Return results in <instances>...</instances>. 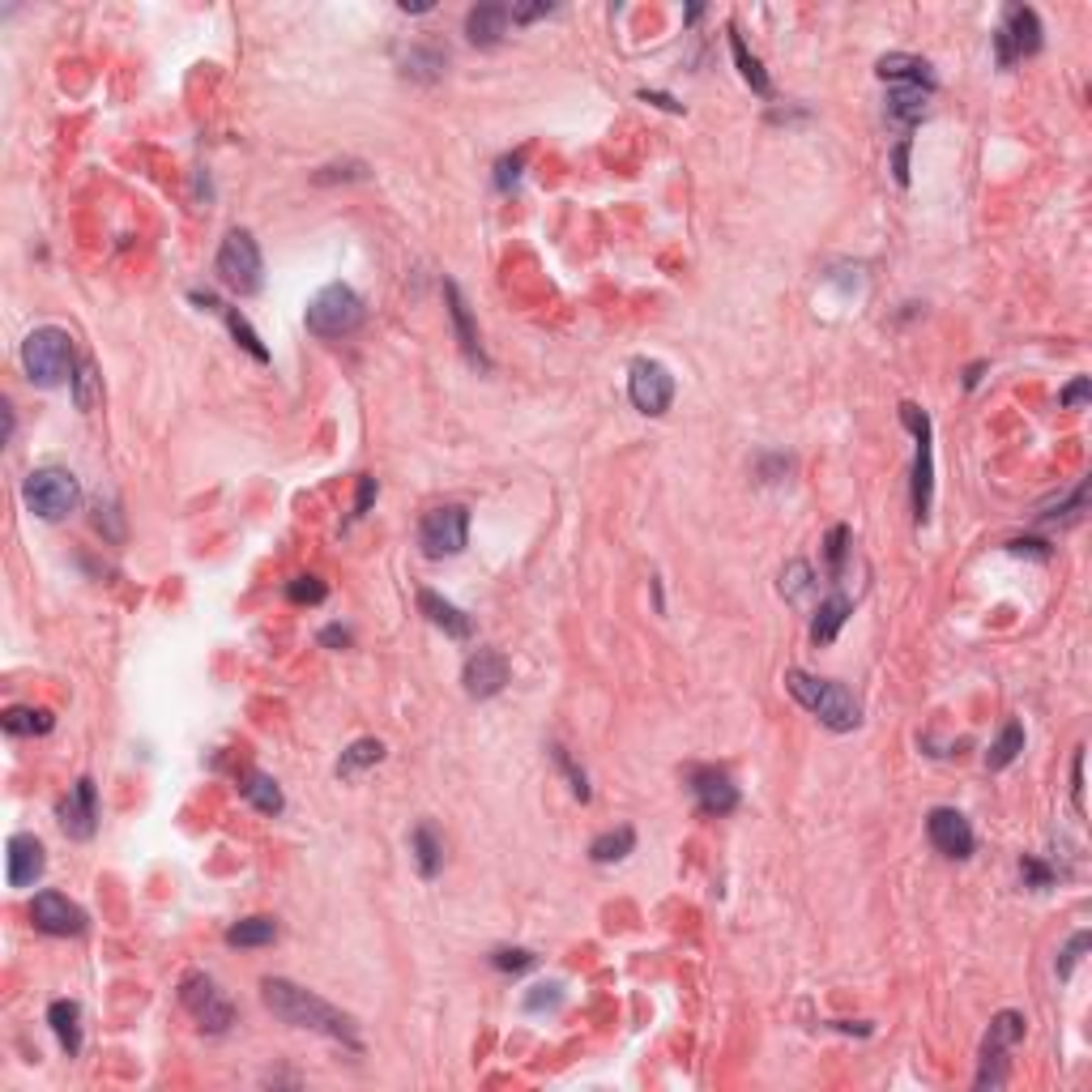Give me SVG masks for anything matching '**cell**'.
Instances as JSON below:
<instances>
[{
	"label": "cell",
	"instance_id": "obj_1",
	"mask_svg": "<svg viewBox=\"0 0 1092 1092\" xmlns=\"http://www.w3.org/2000/svg\"><path fill=\"white\" fill-rule=\"evenodd\" d=\"M260 998H265V1007H269L282 1024L325 1033L329 1041H342V1046H346V1050H355V1054L364 1050L355 1020H351L346 1011H338L334 1003H325L321 994H312V990L295 985L290 977H265V981H260Z\"/></svg>",
	"mask_w": 1092,
	"mask_h": 1092
},
{
	"label": "cell",
	"instance_id": "obj_2",
	"mask_svg": "<svg viewBox=\"0 0 1092 1092\" xmlns=\"http://www.w3.org/2000/svg\"><path fill=\"white\" fill-rule=\"evenodd\" d=\"M785 692H790L811 718H820L824 726L837 729V734H846V729H853L862 722V709H857V700H853V692L846 683L816 679V675L790 666V670H785Z\"/></svg>",
	"mask_w": 1092,
	"mask_h": 1092
},
{
	"label": "cell",
	"instance_id": "obj_3",
	"mask_svg": "<svg viewBox=\"0 0 1092 1092\" xmlns=\"http://www.w3.org/2000/svg\"><path fill=\"white\" fill-rule=\"evenodd\" d=\"M22 367H26L30 384H39V388H56L65 380L73 384V338L56 325H43V329L26 334Z\"/></svg>",
	"mask_w": 1092,
	"mask_h": 1092
},
{
	"label": "cell",
	"instance_id": "obj_4",
	"mask_svg": "<svg viewBox=\"0 0 1092 1092\" xmlns=\"http://www.w3.org/2000/svg\"><path fill=\"white\" fill-rule=\"evenodd\" d=\"M367 308L364 299L346 286V282H329V286H321L316 295H312V303H308V329L316 334V338H325V342H334V338H351L359 325H364Z\"/></svg>",
	"mask_w": 1092,
	"mask_h": 1092
},
{
	"label": "cell",
	"instance_id": "obj_5",
	"mask_svg": "<svg viewBox=\"0 0 1092 1092\" xmlns=\"http://www.w3.org/2000/svg\"><path fill=\"white\" fill-rule=\"evenodd\" d=\"M22 499H26V508H30L39 521H65L69 512H77L82 486H77V479H73L69 470H60V466H39V470L26 474Z\"/></svg>",
	"mask_w": 1092,
	"mask_h": 1092
},
{
	"label": "cell",
	"instance_id": "obj_6",
	"mask_svg": "<svg viewBox=\"0 0 1092 1092\" xmlns=\"http://www.w3.org/2000/svg\"><path fill=\"white\" fill-rule=\"evenodd\" d=\"M214 269H218V282L227 286V290H236L240 299L247 295H256L260 290V282H265V260H260V247L252 240V231H227V240L218 247V260H214Z\"/></svg>",
	"mask_w": 1092,
	"mask_h": 1092
},
{
	"label": "cell",
	"instance_id": "obj_7",
	"mask_svg": "<svg viewBox=\"0 0 1092 1092\" xmlns=\"http://www.w3.org/2000/svg\"><path fill=\"white\" fill-rule=\"evenodd\" d=\"M900 423L918 440V453H913V516H918V525H926L931 521V499H935V440H931L935 431H931L926 410L913 406V401L900 406Z\"/></svg>",
	"mask_w": 1092,
	"mask_h": 1092
},
{
	"label": "cell",
	"instance_id": "obj_8",
	"mask_svg": "<svg viewBox=\"0 0 1092 1092\" xmlns=\"http://www.w3.org/2000/svg\"><path fill=\"white\" fill-rule=\"evenodd\" d=\"M470 542V508L466 504H440L419 521V547L427 559H453Z\"/></svg>",
	"mask_w": 1092,
	"mask_h": 1092
},
{
	"label": "cell",
	"instance_id": "obj_9",
	"mask_svg": "<svg viewBox=\"0 0 1092 1092\" xmlns=\"http://www.w3.org/2000/svg\"><path fill=\"white\" fill-rule=\"evenodd\" d=\"M1024 1016L1020 1011H998L990 1020V1033L981 1041V1072H977V1089H1003L1007 1084V1054L1024 1041Z\"/></svg>",
	"mask_w": 1092,
	"mask_h": 1092
},
{
	"label": "cell",
	"instance_id": "obj_10",
	"mask_svg": "<svg viewBox=\"0 0 1092 1092\" xmlns=\"http://www.w3.org/2000/svg\"><path fill=\"white\" fill-rule=\"evenodd\" d=\"M180 1003L188 1007V1016L205 1029V1033H227L236 1024V1003L218 990V981L210 973H188L180 981Z\"/></svg>",
	"mask_w": 1092,
	"mask_h": 1092
},
{
	"label": "cell",
	"instance_id": "obj_11",
	"mask_svg": "<svg viewBox=\"0 0 1092 1092\" xmlns=\"http://www.w3.org/2000/svg\"><path fill=\"white\" fill-rule=\"evenodd\" d=\"M994 52H998V65L1011 69L1016 60L1024 56H1037L1041 52V17L1037 9L1029 4H1007L1003 9V22L994 30Z\"/></svg>",
	"mask_w": 1092,
	"mask_h": 1092
},
{
	"label": "cell",
	"instance_id": "obj_12",
	"mask_svg": "<svg viewBox=\"0 0 1092 1092\" xmlns=\"http://www.w3.org/2000/svg\"><path fill=\"white\" fill-rule=\"evenodd\" d=\"M627 397L649 419L666 414L670 401H675V375H670V367L657 364V359H632V367H627Z\"/></svg>",
	"mask_w": 1092,
	"mask_h": 1092
},
{
	"label": "cell",
	"instance_id": "obj_13",
	"mask_svg": "<svg viewBox=\"0 0 1092 1092\" xmlns=\"http://www.w3.org/2000/svg\"><path fill=\"white\" fill-rule=\"evenodd\" d=\"M687 777V790L696 794V807L700 816H729L738 807V785L729 781L726 768H713V764H687L683 768Z\"/></svg>",
	"mask_w": 1092,
	"mask_h": 1092
},
{
	"label": "cell",
	"instance_id": "obj_14",
	"mask_svg": "<svg viewBox=\"0 0 1092 1092\" xmlns=\"http://www.w3.org/2000/svg\"><path fill=\"white\" fill-rule=\"evenodd\" d=\"M56 820H60V828L73 837V841H90L95 837V828H99V790H95V781L90 777H77L73 781V790L60 798V807H56Z\"/></svg>",
	"mask_w": 1092,
	"mask_h": 1092
},
{
	"label": "cell",
	"instance_id": "obj_15",
	"mask_svg": "<svg viewBox=\"0 0 1092 1092\" xmlns=\"http://www.w3.org/2000/svg\"><path fill=\"white\" fill-rule=\"evenodd\" d=\"M30 922H34V931H43V935L69 939V935H82V931H86V909L73 905L65 892H39V896L30 900Z\"/></svg>",
	"mask_w": 1092,
	"mask_h": 1092
},
{
	"label": "cell",
	"instance_id": "obj_16",
	"mask_svg": "<svg viewBox=\"0 0 1092 1092\" xmlns=\"http://www.w3.org/2000/svg\"><path fill=\"white\" fill-rule=\"evenodd\" d=\"M926 837H931L935 850L944 853V857H952V862L973 857V846H977L969 820H965L956 807H935V811L926 816Z\"/></svg>",
	"mask_w": 1092,
	"mask_h": 1092
},
{
	"label": "cell",
	"instance_id": "obj_17",
	"mask_svg": "<svg viewBox=\"0 0 1092 1092\" xmlns=\"http://www.w3.org/2000/svg\"><path fill=\"white\" fill-rule=\"evenodd\" d=\"M462 683H466V696L470 700H491L504 692L508 683V657L495 653V649H474L462 666Z\"/></svg>",
	"mask_w": 1092,
	"mask_h": 1092
},
{
	"label": "cell",
	"instance_id": "obj_18",
	"mask_svg": "<svg viewBox=\"0 0 1092 1092\" xmlns=\"http://www.w3.org/2000/svg\"><path fill=\"white\" fill-rule=\"evenodd\" d=\"M444 303H449V321H453V334H457V342H462V355L486 371L491 364H486L479 329H474V316H470V303H466V295H462L457 282H444Z\"/></svg>",
	"mask_w": 1092,
	"mask_h": 1092
},
{
	"label": "cell",
	"instance_id": "obj_19",
	"mask_svg": "<svg viewBox=\"0 0 1092 1092\" xmlns=\"http://www.w3.org/2000/svg\"><path fill=\"white\" fill-rule=\"evenodd\" d=\"M43 866H47V857H43V841L39 837H30V833H13L9 837V888H30V883H39V875H43Z\"/></svg>",
	"mask_w": 1092,
	"mask_h": 1092
},
{
	"label": "cell",
	"instance_id": "obj_20",
	"mask_svg": "<svg viewBox=\"0 0 1092 1092\" xmlns=\"http://www.w3.org/2000/svg\"><path fill=\"white\" fill-rule=\"evenodd\" d=\"M875 73L883 77V82H896V86H922V90H931L935 95V73H931V60H922V56H909V52H888V56H879L875 60Z\"/></svg>",
	"mask_w": 1092,
	"mask_h": 1092
},
{
	"label": "cell",
	"instance_id": "obj_21",
	"mask_svg": "<svg viewBox=\"0 0 1092 1092\" xmlns=\"http://www.w3.org/2000/svg\"><path fill=\"white\" fill-rule=\"evenodd\" d=\"M508 22H512L508 4H474L466 13V34H470L474 47H499L504 34H508Z\"/></svg>",
	"mask_w": 1092,
	"mask_h": 1092
},
{
	"label": "cell",
	"instance_id": "obj_22",
	"mask_svg": "<svg viewBox=\"0 0 1092 1092\" xmlns=\"http://www.w3.org/2000/svg\"><path fill=\"white\" fill-rule=\"evenodd\" d=\"M419 610L427 614V623H436L444 636H453V640H470V632H474V623H470V614L462 607H453L449 598H440L436 590H419Z\"/></svg>",
	"mask_w": 1092,
	"mask_h": 1092
},
{
	"label": "cell",
	"instance_id": "obj_23",
	"mask_svg": "<svg viewBox=\"0 0 1092 1092\" xmlns=\"http://www.w3.org/2000/svg\"><path fill=\"white\" fill-rule=\"evenodd\" d=\"M926 99H931V90H922V86H892L888 103H883V116H888V124L913 132L926 120Z\"/></svg>",
	"mask_w": 1092,
	"mask_h": 1092
},
{
	"label": "cell",
	"instance_id": "obj_24",
	"mask_svg": "<svg viewBox=\"0 0 1092 1092\" xmlns=\"http://www.w3.org/2000/svg\"><path fill=\"white\" fill-rule=\"evenodd\" d=\"M853 614V602L841 594V590H833L824 602H820V610H816V623H811V644L816 649H824V644H833L837 640V632L846 627V619Z\"/></svg>",
	"mask_w": 1092,
	"mask_h": 1092
},
{
	"label": "cell",
	"instance_id": "obj_25",
	"mask_svg": "<svg viewBox=\"0 0 1092 1092\" xmlns=\"http://www.w3.org/2000/svg\"><path fill=\"white\" fill-rule=\"evenodd\" d=\"M47 1024H52V1033H56V1041L65 1046L69 1059L82 1054V1003L56 998V1003L47 1007Z\"/></svg>",
	"mask_w": 1092,
	"mask_h": 1092
},
{
	"label": "cell",
	"instance_id": "obj_26",
	"mask_svg": "<svg viewBox=\"0 0 1092 1092\" xmlns=\"http://www.w3.org/2000/svg\"><path fill=\"white\" fill-rule=\"evenodd\" d=\"M240 794H243V803H252L260 816H282V811H286V798H282L278 781H273L269 772H260V768L243 772V777H240Z\"/></svg>",
	"mask_w": 1092,
	"mask_h": 1092
},
{
	"label": "cell",
	"instance_id": "obj_27",
	"mask_svg": "<svg viewBox=\"0 0 1092 1092\" xmlns=\"http://www.w3.org/2000/svg\"><path fill=\"white\" fill-rule=\"evenodd\" d=\"M729 56H734V65H738V77L760 95V99H772V82H768V73H764V65H760V56L747 47V39L738 34V26H729Z\"/></svg>",
	"mask_w": 1092,
	"mask_h": 1092
},
{
	"label": "cell",
	"instance_id": "obj_28",
	"mask_svg": "<svg viewBox=\"0 0 1092 1092\" xmlns=\"http://www.w3.org/2000/svg\"><path fill=\"white\" fill-rule=\"evenodd\" d=\"M410 853H414V866H419L423 879H436V875H440V866H444V846H440V837H436L431 824H419V828L410 833Z\"/></svg>",
	"mask_w": 1092,
	"mask_h": 1092
},
{
	"label": "cell",
	"instance_id": "obj_29",
	"mask_svg": "<svg viewBox=\"0 0 1092 1092\" xmlns=\"http://www.w3.org/2000/svg\"><path fill=\"white\" fill-rule=\"evenodd\" d=\"M0 726L9 729L13 738H34V734H52L56 718L47 709H30V705H17V709H4Z\"/></svg>",
	"mask_w": 1092,
	"mask_h": 1092
},
{
	"label": "cell",
	"instance_id": "obj_30",
	"mask_svg": "<svg viewBox=\"0 0 1092 1092\" xmlns=\"http://www.w3.org/2000/svg\"><path fill=\"white\" fill-rule=\"evenodd\" d=\"M384 760V742L380 738H355L346 751H342V760H338V777L342 781H351L355 772H364V768H371V764H380Z\"/></svg>",
	"mask_w": 1092,
	"mask_h": 1092
},
{
	"label": "cell",
	"instance_id": "obj_31",
	"mask_svg": "<svg viewBox=\"0 0 1092 1092\" xmlns=\"http://www.w3.org/2000/svg\"><path fill=\"white\" fill-rule=\"evenodd\" d=\"M223 939H227L231 948H265V944L278 939V922H273V918H243L236 926H227Z\"/></svg>",
	"mask_w": 1092,
	"mask_h": 1092
},
{
	"label": "cell",
	"instance_id": "obj_32",
	"mask_svg": "<svg viewBox=\"0 0 1092 1092\" xmlns=\"http://www.w3.org/2000/svg\"><path fill=\"white\" fill-rule=\"evenodd\" d=\"M1020 751H1024V726H1020V722H1007V726L998 729V738L990 742V751H985V768L998 772V768L1016 764Z\"/></svg>",
	"mask_w": 1092,
	"mask_h": 1092
},
{
	"label": "cell",
	"instance_id": "obj_33",
	"mask_svg": "<svg viewBox=\"0 0 1092 1092\" xmlns=\"http://www.w3.org/2000/svg\"><path fill=\"white\" fill-rule=\"evenodd\" d=\"M636 850V828H610L602 837H594V846H590V857L598 862V866H610V862H623L627 853Z\"/></svg>",
	"mask_w": 1092,
	"mask_h": 1092
},
{
	"label": "cell",
	"instance_id": "obj_34",
	"mask_svg": "<svg viewBox=\"0 0 1092 1092\" xmlns=\"http://www.w3.org/2000/svg\"><path fill=\"white\" fill-rule=\"evenodd\" d=\"M781 594H785L790 602H803V598L816 594V572H811L807 559H790V564H785V572H781Z\"/></svg>",
	"mask_w": 1092,
	"mask_h": 1092
},
{
	"label": "cell",
	"instance_id": "obj_35",
	"mask_svg": "<svg viewBox=\"0 0 1092 1092\" xmlns=\"http://www.w3.org/2000/svg\"><path fill=\"white\" fill-rule=\"evenodd\" d=\"M223 316H227V329H231V338L240 342L243 351L256 359V364H269V351H265V342H260V334L247 325V316H243L240 308H223Z\"/></svg>",
	"mask_w": 1092,
	"mask_h": 1092
},
{
	"label": "cell",
	"instance_id": "obj_36",
	"mask_svg": "<svg viewBox=\"0 0 1092 1092\" xmlns=\"http://www.w3.org/2000/svg\"><path fill=\"white\" fill-rule=\"evenodd\" d=\"M444 65H449V52H440V47H410L401 73L406 77H440Z\"/></svg>",
	"mask_w": 1092,
	"mask_h": 1092
},
{
	"label": "cell",
	"instance_id": "obj_37",
	"mask_svg": "<svg viewBox=\"0 0 1092 1092\" xmlns=\"http://www.w3.org/2000/svg\"><path fill=\"white\" fill-rule=\"evenodd\" d=\"M846 555H850V525H833L824 538V559H828V577L837 581L846 572Z\"/></svg>",
	"mask_w": 1092,
	"mask_h": 1092
},
{
	"label": "cell",
	"instance_id": "obj_38",
	"mask_svg": "<svg viewBox=\"0 0 1092 1092\" xmlns=\"http://www.w3.org/2000/svg\"><path fill=\"white\" fill-rule=\"evenodd\" d=\"M286 598L299 602V607H321V602L329 598V585H325L321 577H295V581L286 585Z\"/></svg>",
	"mask_w": 1092,
	"mask_h": 1092
},
{
	"label": "cell",
	"instance_id": "obj_39",
	"mask_svg": "<svg viewBox=\"0 0 1092 1092\" xmlns=\"http://www.w3.org/2000/svg\"><path fill=\"white\" fill-rule=\"evenodd\" d=\"M559 1003H564V985H559V981H538V985L521 998L525 1011H551V1007H559Z\"/></svg>",
	"mask_w": 1092,
	"mask_h": 1092
},
{
	"label": "cell",
	"instance_id": "obj_40",
	"mask_svg": "<svg viewBox=\"0 0 1092 1092\" xmlns=\"http://www.w3.org/2000/svg\"><path fill=\"white\" fill-rule=\"evenodd\" d=\"M534 961H538V956H534L529 948H495V952H491V965L499 973H525V969H534Z\"/></svg>",
	"mask_w": 1092,
	"mask_h": 1092
},
{
	"label": "cell",
	"instance_id": "obj_41",
	"mask_svg": "<svg viewBox=\"0 0 1092 1092\" xmlns=\"http://www.w3.org/2000/svg\"><path fill=\"white\" fill-rule=\"evenodd\" d=\"M551 755H555V764H559V768H564V777H568V781H572V794H577V798H581V803H590V777H585V772H581V768H577V760H572V755H568V751H564V747H559V742H555V747H551Z\"/></svg>",
	"mask_w": 1092,
	"mask_h": 1092
},
{
	"label": "cell",
	"instance_id": "obj_42",
	"mask_svg": "<svg viewBox=\"0 0 1092 1092\" xmlns=\"http://www.w3.org/2000/svg\"><path fill=\"white\" fill-rule=\"evenodd\" d=\"M1084 504H1089V483H1080L1072 491V499H1063L1059 508H1046V512H1037V521H1072V516H1080L1084 512Z\"/></svg>",
	"mask_w": 1092,
	"mask_h": 1092
},
{
	"label": "cell",
	"instance_id": "obj_43",
	"mask_svg": "<svg viewBox=\"0 0 1092 1092\" xmlns=\"http://www.w3.org/2000/svg\"><path fill=\"white\" fill-rule=\"evenodd\" d=\"M521 167H525V154H521V150H516V154H504V158L495 162V188H499V193H512L516 180H521Z\"/></svg>",
	"mask_w": 1092,
	"mask_h": 1092
},
{
	"label": "cell",
	"instance_id": "obj_44",
	"mask_svg": "<svg viewBox=\"0 0 1092 1092\" xmlns=\"http://www.w3.org/2000/svg\"><path fill=\"white\" fill-rule=\"evenodd\" d=\"M1084 948H1089V931H1076V935L1067 939V948L1059 952V965H1054V969H1059L1063 981L1072 977V969H1076V961H1080V952H1084Z\"/></svg>",
	"mask_w": 1092,
	"mask_h": 1092
},
{
	"label": "cell",
	"instance_id": "obj_45",
	"mask_svg": "<svg viewBox=\"0 0 1092 1092\" xmlns=\"http://www.w3.org/2000/svg\"><path fill=\"white\" fill-rule=\"evenodd\" d=\"M73 388H77V406H82V410H90V406H95V393H99V375H95V367L90 364L77 367Z\"/></svg>",
	"mask_w": 1092,
	"mask_h": 1092
},
{
	"label": "cell",
	"instance_id": "obj_46",
	"mask_svg": "<svg viewBox=\"0 0 1092 1092\" xmlns=\"http://www.w3.org/2000/svg\"><path fill=\"white\" fill-rule=\"evenodd\" d=\"M1020 879H1024V888H1050L1054 870L1046 862H1037V857H1020Z\"/></svg>",
	"mask_w": 1092,
	"mask_h": 1092
},
{
	"label": "cell",
	"instance_id": "obj_47",
	"mask_svg": "<svg viewBox=\"0 0 1092 1092\" xmlns=\"http://www.w3.org/2000/svg\"><path fill=\"white\" fill-rule=\"evenodd\" d=\"M909 150H913V137H900L896 150H892V175H896L900 188L909 184Z\"/></svg>",
	"mask_w": 1092,
	"mask_h": 1092
},
{
	"label": "cell",
	"instance_id": "obj_48",
	"mask_svg": "<svg viewBox=\"0 0 1092 1092\" xmlns=\"http://www.w3.org/2000/svg\"><path fill=\"white\" fill-rule=\"evenodd\" d=\"M1089 393H1092V380L1089 375H1076V380L1059 393V406H1084V401H1089Z\"/></svg>",
	"mask_w": 1092,
	"mask_h": 1092
},
{
	"label": "cell",
	"instance_id": "obj_49",
	"mask_svg": "<svg viewBox=\"0 0 1092 1092\" xmlns=\"http://www.w3.org/2000/svg\"><path fill=\"white\" fill-rule=\"evenodd\" d=\"M1072 798H1076V811L1084 816V747H1076V760H1072Z\"/></svg>",
	"mask_w": 1092,
	"mask_h": 1092
},
{
	"label": "cell",
	"instance_id": "obj_50",
	"mask_svg": "<svg viewBox=\"0 0 1092 1092\" xmlns=\"http://www.w3.org/2000/svg\"><path fill=\"white\" fill-rule=\"evenodd\" d=\"M508 9H512V22H538V17L555 13V4H547V0H538V4H508Z\"/></svg>",
	"mask_w": 1092,
	"mask_h": 1092
},
{
	"label": "cell",
	"instance_id": "obj_51",
	"mask_svg": "<svg viewBox=\"0 0 1092 1092\" xmlns=\"http://www.w3.org/2000/svg\"><path fill=\"white\" fill-rule=\"evenodd\" d=\"M375 491H380V486H375V479H371V474H364V479H359V495H355V512H351L355 521H359V516H367V508H371Z\"/></svg>",
	"mask_w": 1092,
	"mask_h": 1092
},
{
	"label": "cell",
	"instance_id": "obj_52",
	"mask_svg": "<svg viewBox=\"0 0 1092 1092\" xmlns=\"http://www.w3.org/2000/svg\"><path fill=\"white\" fill-rule=\"evenodd\" d=\"M1007 551H1011V555H1024V551H1029V555H1037V559H1050V547H1046V542H1033V538H1024V542L1016 538V542H1007Z\"/></svg>",
	"mask_w": 1092,
	"mask_h": 1092
},
{
	"label": "cell",
	"instance_id": "obj_53",
	"mask_svg": "<svg viewBox=\"0 0 1092 1092\" xmlns=\"http://www.w3.org/2000/svg\"><path fill=\"white\" fill-rule=\"evenodd\" d=\"M640 99H644V103H653V108H666V112H675V116L683 112V103H675V99H670V95H662V90H640Z\"/></svg>",
	"mask_w": 1092,
	"mask_h": 1092
},
{
	"label": "cell",
	"instance_id": "obj_54",
	"mask_svg": "<svg viewBox=\"0 0 1092 1092\" xmlns=\"http://www.w3.org/2000/svg\"><path fill=\"white\" fill-rule=\"evenodd\" d=\"M321 644H329V649H346V644H351V632L334 623V627H325V632H321Z\"/></svg>",
	"mask_w": 1092,
	"mask_h": 1092
}]
</instances>
